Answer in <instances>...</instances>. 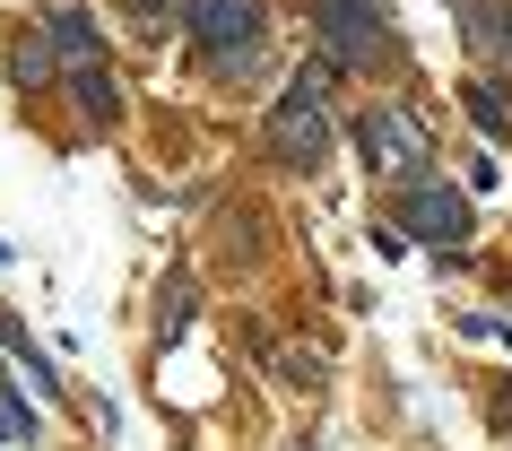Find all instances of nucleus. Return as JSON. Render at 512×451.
Segmentation results:
<instances>
[{
  "label": "nucleus",
  "instance_id": "obj_1",
  "mask_svg": "<svg viewBox=\"0 0 512 451\" xmlns=\"http://www.w3.org/2000/svg\"><path fill=\"white\" fill-rule=\"evenodd\" d=\"M270 139H278V157H296V165H322L330 157V113H322V87H304L270 113Z\"/></svg>",
  "mask_w": 512,
  "mask_h": 451
},
{
  "label": "nucleus",
  "instance_id": "obj_2",
  "mask_svg": "<svg viewBox=\"0 0 512 451\" xmlns=\"http://www.w3.org/2000/svg\"><path fill=\"white\" fill-rule=\"evenodd\" d=\"M191 35L217 61H252V44H261V0H191Z\"/></svg>",
  "mask_w": 512,
  "mask_h": 451
},
{
  "label": "nucleus",
  "instance_id": "obj_3",
  "mask_svg": "<svg viewBox=\"0 0 512 451\" xmlns=\"http://www.w3.org/2000/svg\"><path fill=\"white\" fill-rule=\"evenodd\" d=\"M322 27L348 61H382L391 53V27H382V0H322Z\"/></svg>",
  "mask_w": 512,
  "mask_h": 451
},
{
  "label": "nucleus",
  "instance_id": "obj_4",
  "mask_svg": "<svg viewBox=\"0 0 512 451\" xmlns=\"http://www.w3.org/2000/svg\"><path fill=\"white\" fill-rule=\"evenodd\" d=\"M356 148H365V165H374V174H400L408 157H426V131H417V113H365Z\"/></svg>",
  "mask_w": 512,
  "mask_h": 451
},
{
  "label": "nucleus",
  "instance_id": "obj_5",
  "mask_svg": "<svg viewBox=\"0 0 512 451\" xmlns=\"http://www.w3.org/2000/svg\"><path fill=\"white\" fill-rule=\"evenodd\" d=\"M408 226H417V243H460L469 235V209H460L452 191H417V200H408Z\"/></svg>",
  "mask_w": 512,
  "mask_h": 451
},
{
  "label": "nucleus",
  "instance_id": "obj_6",
  "mask_svg": "<svg viewBox=\"0 0 512 451\" xmlns=\"http://www.w3.org/2000/svg\"><path fill=\"white\" fill-rule=\"evenodd\" d=\"M53 44H61L70 61H79V53H96V27H87L79 9H61V18H53Z\"/></svg>",
  "mask_w": 512,
  "mask_h": 451
},
{
  "label": "nucleus",
  "instance_id": "obj_7",
  "mask_svg": "<svg viewBox=\"0 0 512 451\" xmlns=\"http://www.w3.org/2000/svg\"><path fill=\"white\" fill-rule=\"evenodd\" d=\"M70 87H79V105L96 113V122H105V113H113V79H105V70H79V79H70Z\"/></svg>",
  "mask_w": 512,
  "mask_h": 451
},
{
  "label": "nucleus",
  "instance_id": "obj_8",
  "mask_svg": "<svg viewBox=\"0 0 512 451\" xmlns=\"http://www.w3.org/2000/svg\"><path fill=\"white\" fill-rule=\"evenodd\" d=\"M35 434V408H18V399H0V443H27Z\"/></svg>",
  "mask_w": 512,
  "mask_h": 451
}]
</instances>
